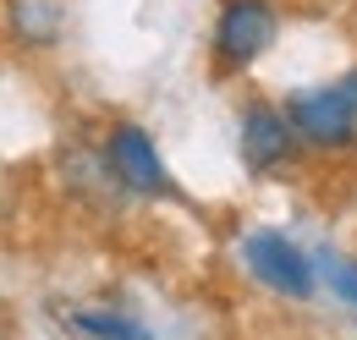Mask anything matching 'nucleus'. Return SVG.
<instances>
[{
    "instance_id": "nucleus-1",
    "label": "nucleus",
    "mask_w": 357,
    "mask_h": 340,
    "mask_svg": "<svg viewBox=\"0 0 357 340\" xmlns=\"http://www.w3.org/2000/svg\"><path fill=\"white\" fill-rule=\"evenodd\" d=\"M286 116H291V127H297L303 143H313V148H347L357 137V72L286 99Z\"/></svg>"
},
{
    "instance_id": "nucleus-2",
    "label": "nucleus",
    "mask_w": 357,
    "mask_h": 340,
    "mask_svg": "<svg viewBox=\"0 0 357 340\" xmlns=\"http://www.w3.org/2000/svg\"><path fill=\"white\" fill-rule=\"evenodd\" d=\"M280 33V17L269 0H225L220 22H215V55L220 66H253Z\"/></svg>"
},
{
    "instance_id": "nucleus-3",
    "label": "nucleus",
    "mask_w": 357,
    "mask_h": 340,
    "mask_svg": "<svg viewBox=\"0 0 357 340\" xmlns=\"http://www.w3.org/2000/svg\"><path fill=\"white\" fill-rule=\"evenodd\" d=\"M242 258H248L253 280H264L269 291H280V297H291V302L313 297V263L297 253L280 231H253V236L242 242Z\"/></svg>"
},
{
    "instance_id": "nucleus-4",
    "label": "nucleus",
    "mask_w": 357,
    "mask_h": 340,
    "mask_svg": "<svg viewBox=\"0 0 357 340\" xmlns=\"http://www.w3.org/2000/svg\"><path fill=\"white\" fill-rule=\"evenodd\" d=\"M297 143H303V137H297V127H291L286 110H275V105H248V110H242L236 148H242V165L253 170V176H269L275 165H286Z\"/></svg>"
},
{
    "instance_id": "nucleus-5",
    "label": "nucleus",
    "mask_w": 357,
    "mask_h": 340,
    "mask_svg": "<svg viewBox=\"0 0 357 340\" xmlns=\"http://www.w3.org/2000/svg\"><path fill=\"white\" fill-rule=\"evenodd\" d=\"M105 165L116 170L121 187H132L143 198H165L171 192V176L154 154V137L143 127H110V143H105Z\"/></svg>"
},
{
    "instance_id": "nucleus-6",
    "label": "nucleus",
    "mask_w": 357,
    "mask_h": 340,
    "mask_svg": "<svg viewBox=\"0 0 357 340\" xmlns=\"http://www.w3.org/2000/svg\"><path fill=\"white\" fill-rule=\"evenodd\" d=\"M66 324H72L77 335H93V340H149V335H143V324H132L127 313H93V307H77V313H66Z\"/></svg>"
},
{
    "instance_id": "nucleus-7",
    "label": "nucleus",
    "mask_w": 357,
    "mask_h": 340,
    "mask_svg": "<svg viewBox=\"0 0 357 340\" xmlns=\"http://www.w3.org/2000/svg\"><path fill=\"white\" fill-rule=\"evenodd\" d=\"M17 33L22 39H33V44H50L55 39V6L50 0H17Z\"/></svg>"
},
{
    "instance_id": "nucleus-8",
    "label": "nucleus",
    "mask_w": 357,
    "mask_h": 340,
    "mask_svg": "<svg viewBox=\"0 0 357 340\" xmlns=\"http://www.w3.org/2000/svg\"><path fill=\"white\" fill-rule=\"evenodd\" d=\"M324 275H330V291L357 307V263L352 258H324Z\"/></svg>"
}]
</instances>
